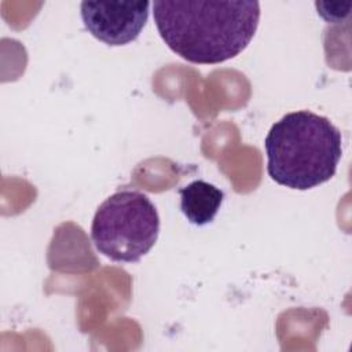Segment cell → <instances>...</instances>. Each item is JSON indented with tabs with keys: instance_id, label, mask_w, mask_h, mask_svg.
Instances as JSON below:
<instances>
[{
	"instance_id": "cell-1",
	"label": "cell",
	"mask_w": 352,
	"mask_h": 352,
	"mask_svg": "<svg viewBox=\"0 0 352 352\" xmlns=\"http://www.w3.org/2000/svg\"><path fill=\"white\" fill-rule=\"evenodd\" d=\"M258 1L153 3L164 43L191 63L217 65L239 55L252 41L260 21Z\"/></svg>"
},
{
	"instance_id": "cell-2",
	"label": "cell",
	"mask_w": 352,
	"mask_h": 352,
	"mask_svg": "<svg viewBox=\"0 0 352 352\" xmlns=\"http://www.w3.org/2000/svg\"><path fill=\"white\" fill-rule=\"evenodd\" d=\"M267 172L274 182L293 190H309L329 182L342 155L340 129L309 110L287 113L264 140Z\"/></svg>"
},
{
	"instance_id": "cell-3",
	"label": "cell",
	"mask_w": 352,
	"mask_h": 352,
	"mask_svg": "<svg viewBox=\"0 0 352 352\" xmlns=\"http://www.w3.org/2000/svg\"><path fill=\"white\" fill-rule=\"evenodd\" d=\"M160 216L151 199L133 190L106 198L95 212L91 238L99 253L117 263H136L155 245Z\"/></svg>"
},
{
	"instance_id": "cell-4",
	"label": "cell",
	"mask_w": 352,
	"mask_h": 352,
	"mask_svg": "<svg viewBox=\"0 0 352 352\" xmlns=\"http://www.w3.org/2000/svg\"><path fill=\"white\" fill-rule=\"evenodd\" d=\"M148 8V1H82L80 12L95 38L107 45H125L139 37Z\"/></svg>"
},
{
	"instance_id": "cell-5",
	"label": "cell",
	"mask_w": 352,
	"mask_h": 352,
	"mask_svg": "<svg viewBox=\"0 0 352 352\" xmlns=\"http://www.w3.org/2000/svg\"><path fill=\"white\" fill-rule=\"evenodd\" d=\"M180 208L186 219L194 226H205L214 220L224 192L205 180H194L179 190Z\"/></svg>"
},
{
	"instance_id": "cell-6",
	"label": "cell",
	"mask_w": 352,
	"mask_h": 352,
	"mask_svg": "<svg viewBox=\"0 0 352 352\" xmlns=\"http://www.w3.org/2000/svg\"><path fill=\"white\" fill-rule=\"evenodd\" d=\"M352 3H326L315 1L316 12L329 23H340L351 14Z\"/></svg>"
}]
</instances>
